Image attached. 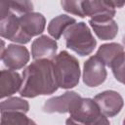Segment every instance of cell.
I'll list each match as a JSON object with an SVG mask.
<instances>
[{"label":"cell","mask_w":125,"mask_h":125,"mask_svg":"<svg viewBox=\"0 0 125 125\" xmlns=\"http://www.w3.org/2000/svg\"><path fill=\"white\" fill-rule=\"evenodd\" d=\"M29 109V104L25 100L18 97L8 98L1 103V113L4 112H22L25 113Z\"/></svg>","instance_id":"17"},{"label":"cell","mask_w":125,"mask_h":125,"mask_svg":"<svg viewBox=\"0 0 125 125\" xmlns=\"http://www.w3.org/2000/svg\"><path fill=\"white\" fill-rule=\"evenodd\" d=\"M1 60L8 68L17 70L22 68L28 62L29 52L22 45L10 44L1 52Z\"/></svg>","instance_id":"9"},{"label":"cell","mask_w":125,"mask_h":125,"mask_svg":"<svg viewBox=\"0 0 125 125\" xmlns=\"http://www.w3.org/2000/svg\"><path fill=\"white\" fill-rule=\"evenodd\" d=\"M53 68L58 87L70 89L78 84L80 78L79 62L66 51H62L56 56L53 60Z\"/></svg>","instance_id":"2"},{"label":"cell","mask_w":125,"mask_h":125,"mask_svg":"<svg viewBox=\"0 0 125 125\" xmlns=\"http://www.w3.org/2000/svg\"><path fill=\"white\" fill-rule=\"evenodd\" d=\"M89 23L96 35L102 40H110L117 35L118 25L113 19L103 21L89 20Z\"/></svg>","instance_id":"14"},{"label":"cell","mask_w":125,"mask_h":125,"mask_svg":"<svg viewBox=\"0 0 125 125\" xmlns=\"http://www.w3.org/2000/svg\"><path fill=\"white\" fill-rule=\"evenodd\" d=\"M75 22V20L67 15H59L49 22L48 32L55 40L60 39L61 36L64 34L65 30Z\"/></svg>","instance_id":"15"},{"label":"cell","mask_w":125,"mask_h":125,"mask_svg":"<svg viewBox=\"0 0 125 125\" xmlns=\"http://www.w3.org/2000/svg\"><path fill=\"white\" fill-rule=\"evenodd\" d=\"M61 5L62 9L67 13L76 15L80 18L85 17L82 7V1H62Z\"/></svg>","instance_id":"21"},{"label":"cell","mask_w":125,"mask_h":125,"mask_svg":"<svg viewBox=\"0 0 125 125\" xmlns=\"http://www.w3.org/2000/svg\"><path fill=\"white\" fill-rule=\"evenodd\" d=\"M0 125H36L22 112H4L1 113Z\"/></svg>","instance_id":"18"},{"label":"cell","mask_w":125,"mask_h":125,"mask_svg":"<svg viewBox=\"0 0 125 125\" xmlns=\"http://www.w3.org/2000/svg\"><path fill=\"white\" fill-rule=\"evenodd\" d=\"M110 68L117 81L125 85V52L118 56L111 63Z\"/></svg>","instance_id":"19"},{"label":"cell","mask_w":125,"mask_h":125,"mask_svg":"<svg viewBox=\"0 0 125 125\" xmlns=\"http://www.w3.org/2000/svg\"><path fill=\"white\" fill-rule=\"evenodd\" d=\"M123 125H125V118H124V120H123Z\"/></svg>","instance_id":"25"},{"label":"cell","mask_w":125,"mask_h":125,"mask_svg":"<svg viewBox=\"0 0 125 125\" xmlns=\"http://www.w3.org/2000/svg\"><path fill=\"white\" fill-rule=\"evenodd\" d=\"M84 16H89L93 21H103L112 20L115 15V7L113 1H82Z\"/></svg>","instance_id":"7"},{"label":"cell","mask_w":125,"mask_h":125,"mask_svg":"<svg viewBox=\"0 0 125 125\" xmlns=\"http://www.w3.org/2000/svg\"><path fill=\"white\" fill-rule=\"evenodd\" d=\"M81 96L73 91H67L62 96L54 97L45 102L43 110L47 113H70L81 101Z\"/></svg>","instance_id":"6"},{"label":"cell","mask_w":125,"mask_h":125,"mask_svg":"<svg viewBox=\"0 0 125 125\" xmlns=\"http://www.w3.org/2000/svg\"><path fill=\"white\" fill-rule=\"evenodd\" d=\"M63 36L66 47L80 56L90 55L97 45L90 28L83 21L70 25L65 30Z\"/></svg>","instance_id":"3"},{"label":"cell","mask_w":125,"mask_h":125,"mask_svg":"<svg viewBox=\"0 0 125 125\" xmlns=\"http://www.w3.org/2000/svg\"><path fill=\"white\" fill-rule=\"evenodd\" d=\"M124 52L123 47L118 43H107L102 45L98 51L97 56L102 59V61L104 62V64L108 67H110L111 63L114 62V60L120 56Z\"/></svg>","instance_id":"16"},{"label":"cell","mask_w":125,"mask_h":125,"mask_svg":"<svg viewBox=\"0 0 125 125\" xmlns=\"http://www.w3.org/2000/svg\"><path fill=\"white\" fill-rule=\"evenodd\" d=\"M87 125H110V123H109L108 119L106 118V116L102 113L96 119H94L92 122H90Z\"/></svg>","instance_id":"22"},{"label":"cell","mask_w":125,"mask_h":125,"mask_svg":"<svg viewBox=\"0 0 125 125\" xmlns=\"http://www.w3.org/2000/svg\"><path fill=\"white\" fill-rule=\"evenodd\" d=\"M94 101L98 104L101 112L106 117H113L118 114L124 104L121 95L113 90L104 91L96 95Z\"/></svg>","instance_id":"8"},{"label":"cell","mask_w":125,"mask_h":125,"mask_svg":"<svg viewBox=\"0 0 125 125\" xmlns=\"http://www.w3.org/2000/svg\"><path fill=\"white\" fill-rule=\"evenodd\" d=\"M22 84V78L20 74L12 69L2 70L0 76V97L1 99L5 97L12 96L16 92L20 91Z\"/></svg>","instance_id":"13"},{"label":"cell","mask_w":125,"mask_h":125,"mask_svg":"<svg viewBox=\"0 0 125 125\" xmlns=\"http://www.w3.org/2000/svg\"><path fill=\"white\" fill-rule=\"evenodd\" d=\"M0 35L3 38L14 41L19 33L20 23L19 17L16 13L11 11L5 1L0 2Z\"/></svg>","instance_id":"10"},{"label":"cell","mask_w":125,"mask_h":125,"mask_svg":"<svg viewBox=\"0 0 125 125\" xmlns=\"http://www.w3.org/2000/svg\"><path fill=\"white\" fill-rule=\"evenodd\" d=\"M69 114L71 119L83 125H87L102 114V112L94 100L82 98L77 106Z\"/></svg>","instance_id":"11"},{"label":"cell","mask_w":125,"mask_h":125,"mask_svg":"<svg viewBox=\"0 0 125 125\" xmlns=\"http://www.w3.org/2000/svg\"><path fill=\"white\" fill-rule=\"evenodd\" d=\"M65 125H83V124L78 123V122H76L75 120H73V119H71V118L69 117L68 119H66V121H65Z\"/></svg>","instance_id":"23"},{"label":"cell","mask_w":125,"mask_h":125,"mask_svg":"<svg viewBox=\"0 0 125 125\" xmlns=\"http://www.w3.org/2000/svg\"><path fill=\"white\" fill-rule=\"evenodd\" d=\"M83 82L88 87H97L106 78L105 64L97 55L91 56L83 65Z\"/></svg>","instance_id":"5"},{"label":"cell","mask_w":125,"mask_h":125,"mask_svg":"<svg viewBox=\"0 0 125 125\" xmlns=\"http://www.w3.org/2000/svg\"><path fill=\"white\" fill-rule=\"evenodd\" d=\"M20 29L14 42L25 44L33 36H37L44 31L46 25L45 17L40 13H27L19 17Z\"/></svg>","instance_id":"4"},{"label":"cell","mask_w":125,"mask_h":125,"mask_svg":"<svg viewBox=\"0 0 125 125\" xmlns=\"http://www.w3.org/2000/svg\"><path fill=\"white\" fill-rule=\"evenodd\" d=\"M58 44L56 40L47 35H41L36 38L31 44V56L34 61L49 60L53 61L56 58Z\"/></svg>","instance_id":"12"},{"label":"cell","mask_w":125,"mask_h":125,"mask_svg":"<svg viewBox=\"0 0 125 125\" xmlns=\"http://www.w3.org/2000/svg\"><path fill=\"white\" fill-rule=\"evenodd\" d=\"M5 3L11 11L20 16L31 13L33 9V4L29 1H5Z\"/></svg>","instance_id":"20"},{"label":"cell","mask_w":125,"mask_h":125,"mask_svg":"<svg viewBox=\"0 0 125 125\" xmlns=\"http://www.w3.org/2000/svg\"><path fill=\"white\" fill-rule=\"evenodd\" d=\"M123 43H124V45H125V36L123 37Z\"/></svg>","instance_id":"24"},{"label":"cell","mask_w":125,"mask_h":125,"mask_svg":"<svg viewBox=\"0 0 125 125\" xmlns=\"http://www.w3.org/2000/svg\"><path fill=\"white\" fill-rule=\"evenodd\" d=\"M57 90L53 61H34L22 71V84L20 90L21 97L35 98L40 95L53 94Z\"/></svg>","instance_id":"1"}]
</instances>
